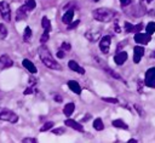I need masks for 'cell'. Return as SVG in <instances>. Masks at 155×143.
Here are the masks:
<instances>
[{"label": "cell", "mask_w": 155, "mask_h": 143, "mask_svg": "<svg viewBox=\"0 0 155 143\" xmlns=\"http://www.w3.org/2000/svg\"><path fill=\"white\" fill-rule=\"evenodd\" d=\"M38 52H39V56H40L41 62H42L47 68H50V69H56V70H61V69H62L61 65L56 62V59L52 57L51 52L48 51V48H47L45 45H41V46L39 47V50H38Z\"/></svg>", "instance_id": "cell-1"}, {"label": "cell", "mask_w": 155, "mask_h": 143, "mask_svg": "<svg viewBox=\"0 0 155 143\" xmlns=\"http://www.w3.org/2000/svg\"><path fill=\"white\" fill-rule=\"evenodd\" d=\"M92 16L96 21H99V22H110L111 19H114L116 17V12L109 10V8H104V7H101V8H96L93 12H92Z\"/></svg>", "instance_id": "cell-2"}, {"label": "cell", "mask_w": 155, "mask_h": 143, "mask_svg": "<svg viewBox=\"0 0 155 143\" xmlns=\"http://www.w3.org/2000/svg\"><path fill=\"white\" fill-rule=\"evenodd\" d=\"M0 120H4V121H8L11 124H15V122L18 121V115L16 113H13L12 110L7 109V108L0 107Z\"/></svg>", "instance_id": "cell-3"}, {"label": "cell", "mask_w": 155, "mask_h": 143, "mask_svg": "<svg viewBox=\"0 0 155 143\" xmlns=\"http://www.w3.org/2000/svg\"><path fill=\"white\" fill-rule=\"evenodd\" d=\"M144 84L148 87L155 88V67H153V68L147 70L145 78H144Z\"/></svg>", "instance_id": "cell-4"}, {"label": "cell", "mask_w": 155, "mask_h": 143, "mask_svg": "<svg viewBox=\"0 0 155 143\" xmlns=\"http://www.w3.org/2000/svg\"><path fill=\"white\" fill-rule=\"evenodd\" d=\"M0 13H1V17L6 22L11 21V10L6 1H0Z\"/></svg>", "instance_id": "cell-5"}, {"label": "cell", "mask_w": 155, "mask_h": 143, "mask_svg": "<svg viewBox=\"0 0 155 143\" xmlns=\"http://www.w3.org/2000/svg\"><path fill=\"white\" fill-rule=\"evenodd\" d=\"M110 42H111V36L110 35H105L99 41V48L102 51V53H108L109 48H110Z\"/></svg>", "instance_id": "cell-6"}, {"label": "cell", "mask_w": 155, "mask_h": 143, "mask_svg": "<svg viewBox=\"0 0 155 143\" xmlns=\"http://www.w3.org/2000/svg\"><path fill=\"white\" fill-rule=\"evenodd\" d=\"M150 40H151V35L148 33L143 34L139 32V33H136V35H134V41L137 44H140V45H147Z\"/></svg>", "instance_id": "cell-7"}, {"label": "cell", "mask_w": 155, "mask_h": 143, "mask_svg": "<svg viewBox=\"0 0 155 143\" xmlns=\"http://www.w3.org/2000/svg\"><path fill=\"white\" fill-rule=\"evenodd\" d=\"M144 55V47L142 46H136L133 48V62L134 63H139L142 57Z\"/></svg>", "instance_id": "cell-8"}, {"label": "cell", "mask_w": 155, "mask_h": 143, "mask_svg": "<svg viewBox=\"0 0 155 143\" xmlns=\"http://www.w3.org/2000/svg\"><path fill=\"white\" fill-rule=\"evenodd\" d=\"M12 64H13V61H12L7 55L0 56V69L10 68V67H12Z\"/></svg>", "instance_id": "cell-9"}, {"label": "cell", "mask_w": 155, "mask_h": 143, "mask_svg": "<svg viewBox=\"0 0 155 143\" xmlns=\"http://www.w3.org/2000/svg\"><path fill=\"white\" fill-rule=\"evenodd\" d=\"M126 59H127V52H125V51H119V52L115 55V57H114V62H115L117 65L124 64V63L126 62Z\"/></svg>", "instance_id": "cell-10"}, {"label": "cell", "mask_w": 155, "mask_h": 143, "mask_svg": "<svg viewBox=\"0 0 155 143\" xmlns=\"http://www.w3.org/2000/svg\"><path fill=\"white\" fill-rule=\"evenodd\" d=\"M28 12H29V10H28V7H27L25 5L21 6V7L17 10V15H16L17 19H18V21H21V19H25L27 16H28Z\"/></svg>", "instance_id": "cell-11"}, {"label": "cell", "mask_w": 155, "mask_h": 143, "mask_svg": "<svg viewBox=\"0 0 155 143\" xmlns=\"http://www.w3.org/2000/svg\"><path fill=\"white\" fill-rule=\"evenodd\" d=\"M65 125L69 126V127H71V128H74V130H76V131H79V132H84V127H82V125H80V124L76 122L75 120L67 119V120H65Z\"/></svg>", "instance_id": "cell-12"}, {"label": "cell", "mask_w": 155, "mask_h": 143, "mask_svg": "<svg viewBox=\"0 0 155 143\" xmlns=\"http://www.w3.org/2000/svg\"><path fill=\"white\" fill-rule=\"evenodd\" d=\"M68 86H69V88H70L74 93H76V95H80V93H81V86L79 85L78 81H75V80H69V81H68Z\"/></svg>", "instance_id": "cell-13"}, {"label": "cell", "mask_w": 155, "mask_h": 143, "mask_svg": "<svg viewBox=\"0 0 155 143\" xmlns=\"http://www.w3.org/2000/svg\"><path fill=\"white\" fill-rule=\"evenodd\" d=\"M85 36H86L87 40H90V41H97V40L101 38V32H99V30H97V32H94V30H88V32L85 34Z\"/></svg>", "instance_id": "cell-14"}, {"label": "cell", "mask_w": 155, "mask_h": 143, "mask_svg": "<svg viewBox=\"0 0 155 143\" xmlns=\"http://www.w3.org/2000/svg\"><path fill=\"white\" fill-rule=\"evenodd\" d=\"M22 64H23V67H24L27 70H29V72L33 73V74H36L38 69H36V67L34 65V63H33L31 61H29V59H23Z\"/></svg>", "instance_id": "cell-15"}, {"label": "cell", "mask_w": 155, "mask_h": 143, "mask_svg": "<svg viewBox=\"0 0 155 143\" xmlns=\"http://www.w3.org/2000/svg\"><path fill=\"white\" fill-rule=\"evenodd\" d=\"M68 65H69V68H70L71 70H74V72L79 73V74H85V69H84L82 67H80L75 61H69Z\"/></svg>", "instance_id": "cell-16"}, {"label": "cell", "mask_w": 155, "mask_h": 143, "mask_svg": "<svg viewBox=\"0 0 155 143\" xmlns=\"http://www.w3.org/2000/svg\"><path fill=\"white\" fill-rule=\"evenodd\" d=\"M73 18H74V11H73V10H68V11L63 15L62 21H63V23H65V24H70V23L73 22Z\"/></svg>", "instance_id": "cell-17"}, {"label": "cell", "mask_w": 155, "mask_h": 143, "mask_svg": "<svg viewBox=\"0 0 155 143\" xmlns=\"http://www.w3.org/2000/svg\"><path fill=\"white\" fill-rule=\"evenodd\" d=\"M74 110H75V104H74V103H67V104L64 105V108H63V113H64L67 116L71 115Z\"/></svg>", "instance_id": "cell-18"}, {"label": "cell", "mask_w": 155, "mask_h": 143, "mask_svg": "<svg viewBox=\"0 0 155 143\" xmlns=\"http://www.w3.org/2000/svg\"><path fill=\"white\" fill-rule=\"evenodd\" d=\"M113 126H115V127H117V128H122V130H127V128H128V125H127L125 121H122L121 119L114 120V121H113Z\"/></svg>", "instance_id": "cell-19"}, {"label": "cell", "mask_w": 155, "mask_h": 143, "mask_svg": "<svg viewBox=\"0 0 155 143\" xmlns=\"http://www.w3.org/2000/svg\"><path fill=\"white\" fill-rule=\"evenodd\" d=\"M41 27L44 28L45 32H51V22L47 17H42L41 19Z\"/></svg>", "instance_id": "cell-20"}, {"label": "cell", "mask_w": 155, "mask_h": 143, "mask_svg": "<svg viewBox=\"0 0 155 143\" xmlns=\"http://www.w3.org/2000/svg\"><path fill=\"white\" fill-rule=\"evenodd\" d=\"M93 127H94V130H97V131H102V130L104 128V124H103L102 119H99V118L94 119V121H93Z\"/></svg>", "instance_id": "cell-21"}, {"label": "cell", "mask_w": 155, "mask_h": 143, "mask_svg": "<svg viewBox=\"0 0 155 143\" xmlns=\"http://www.w3.org/2000/svg\"><path fill=\"white\" fill-rule=\"evenodd\" d=\"M30 38H31V29H30V27H27L23 33V40L25 42H28V41H30Z\"/></svg>", "instance_id": "cell-22"}, {"label": "cell", "mask_w": 155, "mask_h": 143, "mask_svg": "<svg viewBox=\"0 0 155 143\" xmlns=\"http://www.w3.org/2000/svg\"><path fill=\"white\" fill-rule=\"evenodd\" d=\"M145 32L148 33V34H153V33H155V22H149L148 24H147V27H145Z\"/></svg>", "instance_id": "cell-23"}, {"label": "cell", "mask_w": 155, "mask_h": 143, "mask_svg": "<svg viewBox=\"0 0 155 143\" xmlns=\"http://www.w3.org/2000/svg\"><path fill=\"white\" fill-rule=\"evenodd\" d=\"M24 5L28 7L29 11H33L35 8V6H36V2H35V0H27V2Z\"/></svg>", "instance_id": "cell-24"}, {"label": "cell", "mask_w": 155, "mask_h": 143, "mask_svg": "<svg viewBox=\"0 0 155 143\" xmlns=\"http://www.w3.org/2000/svg\"><path fill=\"white\" fill-rule=\"evenodd\" d=\"M53 122L52 121H48V122H46V124H44L42 126H41V128H40V131L41 132H44V131H47V130H50V128H52L53 127Z\"/></svg>", "instance_id": "cell-25"}, {"label": "cell", "mask_w": 155, "mask_h": 143, "mask_svg": "<svg viewBox=\"0 0 155 143\" xmlns=\"http://www.w3.org/2000/svg\"><path fill=\"white\" fill-rule=\"evenodd\" d=\"M6 35H7V29H6V27H5L2 23H0V36H1L2 39H5Z\"/></svg>", "instance_id": "cell-26"}, {"label": "cell", "mask_w": 155, "mask_h": 143, "mask_svg": "<svg viewBox=\"0 0 155 143\" xmlns=\"http://www.w3.org/2000/svg\"><path fill=\"white\" fill-rule=\"evenodd\" d=\"M105 70H107V72H108V74H109V75H111L113 78H115V79H121V76H120L116 72H114V70H111V69H109V68H107V67H105Z\"/></svg>", "instance_id": "cell-27"}, {"label": "cell", "mask_w": 155, "mask_h": 143, "mask_svg": "<svg viewBox=\"0 0 155 143\" xmlns=\"http://www.w3.org/2000/svg\"><path fill=\"white\" fill-rule=\"evenodd\" d=\"M144 28V25H143V23L140 22V23H138V24H136L134 27H133V30H132V33H139L142 29Z\"/></svg>", "instance_id": "cell-28"}, {"label": "cell", "mask_w": 155, "mask_h": 143, "mask_svg": "<svg viewBox=\"0 0 155 143\" xmlns=\"http://www.w3.org/2000/svg\"><path fill=\"white\" fill-rule=\"evenodd\" d=\"M102 99H103L104 102H108V103H114V104L119 103V99H117V98H111V97H103Z\"/></svg>", "instance_id": "cell-29"}, {"label": "cell", "mask_w": 155, "mask_h": 143, "mask_svg": "<svg viewBox=\"0 0 155 143\" xmlns=\"http://www.w3.org/2000/svg\"><path fill=\"white\" fill-rule=\"evenodd\" d=\"M48 34H50V32H45V30H44V33H42V35H41V38H40V41H41L42 44H45V42L48 40Z\"/></svg>", "instance_id": "cell-30"}, {"label": "cell", "mask_w": 155, "mask_h": 143, "mask_svg": "<svg viewBox=\"0 0 155 143\" xmlns=\"http://www.w3.org/2000/svg\"><path fill=\"white\" fill-rule=\"evenodd\" d=\"M133 24H131L130 22H125V29H126V32H128V33H132V30H133Z\"/></svg>", "instance_id": "cell-31"}, {"label": "cell", "mask_w": 155, "mask_h": 143, "mask_svg": "<svg viewBox=\"0 0 155 143\" xmlns=\"http://www.w3.org/2000/svg\"><path fill=\"white\" fill-rule=\"evenodd\" d=\"M52 132H53V135L59 136V135H63L64 128H63V127H59V128H53V130H52Z\"/></svg>", "instance_id": "cell-32"}, {"label": "cell", "mask_w": 155, "mask_h": 143, "mask_svg": "<svg viewBox=\"0 0 155 143\" xmlns=\"http://www.w3.org/2000/svg\"><path fill=\"white\" fill-rule=\"evenodd\" d=\"M61 47H62V50H64V51H70V44H68V42H63V44L61 45Z\"/></svg>", "instance_id": "cell-33"}, {"label": "cell", "mask_w": 155, "mask_h": 143, "mask_svg": "<svg viewBox=\"0 0 155 143\" xmlns=\"http://www.w3.org/2000/svg\"><path fill=\"white\" fill-rule=\"evenodd\" d=\"M79 21H75L74 23H70V24H68V29H75L78 25H79Z\"/></svg>", "instance_id": "cell-34"}, {"label": "cell", "mask_w": 155, "mask_h": 143, "mask_svg": "<svg viewBox=\"0 0 155 143\" xmlns=\"http://www.w3.org/2000/svg\"><path fill=\"white\" fill-rule=\"evenodd\" d=\"M36 85V79L34 78V76H30V79H29V86H35Z\"/></svg>", "instance_id": "cell-35"}, {"label": "cell", "mask_w": 155, "mask_h": 143, "mask_svg": "<svg viewBox=\"0 0 155 143\" xmlns=\"http://www.w3.org/2000/svg\"><path fill=\"white\" fill-rule=\"evenodd\" d=\"M33 92H34V87H33V86H28V88H27L23 93H24V95H30V93H33Z\"/></svg>", "instance_id": "cell-36"}, {"label": "cell", "mask_w": 155, "mask_h": 143, "mask_svg": "<svg viewBox=\"0 0 155 143\" xmlns=\"http://www.w3.org/2000/svg\"><path fill=\"white\" fill-rule=\"evenodd\" d=\"M134 108L137 109V111H138V114H139V115L144 116V111H143V109H142V108H140V107H139L138 104H134Z\"/></svg>", "instance_id": "cell-37"}, {"label": "cell", "mask_w": 155, "mask_h": 143, "mask_svg": "<svg viewBox=\"0 0 155 143\" xmlns=\"http://www.w3.org/2000/svg\"><path fill=\"white\" fill-rule=\"evenodd\" d=\"M132 2V0H120V4H121V6H128Z\"/></svg>", "instance_id": "cell-38"}, {"label": "cell", "mask_w": 155, "mask_h": 143, "mask_svg": "<svg viewBox=\"0 0 155 143\" xmlns=\"http://www.w3.org/2000/svg\"><path fill=\"white\" fill-rule=\"evenodd\" d=\"M22 142H24V143H28V142L34 143V142H36V138H23V141H22Z\"/></svg>", "instance_id": "cell-39"}, {"label": "cell", "mask_w": 155, "mask_h": 143, "mask_svg": "<svg viewBox=\"0 0 155 143\" xmlns=\"http://www.w3.org/2000/svg\"><path fill=\"white\" fill-rule=\"evenodd\" d=\"M143 91V81L138 80V92H142Z\"/></svg>", "instance_id": "cell-40"}, {"label": "cell", "mask_w": 155, "mask_h": 143, "mask_svg": "<svg viewBox=\"0 0 155 143\" xmlns=\"http://www.w3.org/2000/svg\"><path fill=\"white\" fill-rule=\"evenodd\" d=\"M57 57L64 58V51H58V52H57Z\"/></svg>", "instance_id": "cell-41"}, {"label": "cell", "mask_w": 155, "mask_h": 143, "mask_svg": "<svg viewBox=\"0 0 155 143\" xmlns=\"http://www.w3.org/2000/svg\"><path fill=\"white\" fill-rule=\"evenodd\" d=\"M115 32H116V33H120V32H121V29H120V27H119L117 24H115Z\"/></svg>", "instance_id": "cell-42"}, {"label": "cell", "mask_w": 155, "mask_h": 143, "mask_svg": "<svg viewBox=\"0 0 155 143\" xmlns=\"http://www.w3.org/2000/svg\"><path fill=\"white\" fill-rule=\"evenodd\" d=\"M54 99H56L57 102H61V101H62V98H61L58 95H56V96H54Z\"/></svg>", "instance_id": "cell-43"}, {"label": "cell", "mask_w": 155, "mask_h": 143, "mask_svg": "<svg viewBox=\"0 0 155 143\" xmlns=\"http://www.w3.org/2000/svg\"><path fill=\"white\" fill-rule=\"evenodd\" d=\"M145 1H147V2H151L153 0H145Z\"/></svg>", "instance_id": "cell-44"}, {"label": "cell", "mask_w": 155, "mask_h": 143, "mask_svg": "<svg viewBox=\"0 0 155 143\" xmlns=\"http://www.w3.org/2000/svg\"><path fill=\"white\" fill-rule=\"evenodd\" d=\"M93 1H96V2H97V1H99V0H93Z\"/></svg>", "instance_id": "cell-45"}, {"label": "cell", "mask_w": 155, "mask_h": 143, "mask_svg": "<svg viewBox=\"0 0 155 143\" xmlns=\"http://www.w3.org/2000/svg\"><path fill=\"white\" fill-rule=\"evenodd\" d=\"M154 57H155V52H154Z\"/></svg>", "instance_id": "cell-46"}]
</instances>
